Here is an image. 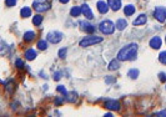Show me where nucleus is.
<instances>
[{"label":"nucleus","mask_w":166,"mask_h":117,"mask_svg":"<svg viewBox=\"0 0 166 117\" xmlns=\"http://www.w3.org/2000/svg\"><path fill=\"white\" fill-rule=\"evenodd\" d=\"M79 26H80V29H81V31H85V33H90V34H92L94 33V26L92 25H90V23L89 21H80L79 23Z\"/></svg>","instance_id":"nucleus-8"},{"label":"nucleus","mask_w":166,"mask_h":117,"mask_svg":"<svg viewBox=\"0 0 166 117\" xmlns=\"http://www.w3.org/2000/svg\"><path fill=\"white\" fill-rule=\"evenodd\" d=\"M33 23H34V25L39 26L41 23H43V16H41V15H35V16L33 18Z\"/></svg>","instance_id":"nucleus-23"},{"label":"nucleus","mask_w":166,"mask_h":117,"mask_svg":"<svg viewBox=\"0 0 166 117\" xmlns=\"http://www.w3.org/2000/svg\"><path fill=\"white\" fill-rule=\"evenodd\" d=\"M5 4L8 6H15L16 5V0H5Z\"/></svg>","instance_id":"nucleus-29"},{"label":"nucleus","mask_w":166,"mask_h":117,"mask_svg":"<svg viewBox=\"0 0 166 117\" xmlns=\"http://www.w3.org/2000/svg\"><path fill=\"white\" fill-rule=\"evenodd\" d=\"M165 40H166V39H165Z\"/></svg>","instance_id":"nucleus-36"},{"label":"nucleus","mask_w":166,"mask_h":117,"mask_svg":"<svg viewBox=\"0 0 166 117\" xmlns=\"http://www.w3.org/2000/svg\"><path fill=\"white\" fill-rule=\"evenodd\" d=\"M154 116H164V117H166V110H162V111H160V112H155Z\"/></svg>","instance_id":"nucleus-32"},{"label":"nucleus","mask_w":166,"mask_h":117,"mask_svg":"<svg viewBox=\"0 0 166 117\" xmlns=\"http://www.w3.org/2000/svg\"><path fill=\"white\" fill-rule=\"evenodd\" d=\"M127 76L130 78H132V80H136L137 76H139V70H136V68H131V70H129Z\"/></svg>","instance_id":"nucleus-20"},{"label":"nucleus","mask_w":166,"mask_h":117,"mask_svg":"<svg viewBox=\"0 0 166 117\" xmlns=\"http://www.w3.org/2000/svg\"><path fill=\"white\" fill-rule=\"evenodd\" d=\"M63 101H64V98L56 97V98H55V105H56V106H58V105H61V103H63Z\"/></svg>","instance_id":"nucleus-33"},{"label":"nucleus","mask_w":166,"mask_h":117,"mask_svg":"<svg viewBox=\"0 0 166 117\" xmlns=\"http://www.w3.org/2000/svg\"><path fill=\"white\" fill-rule=\"evenodd\" d=\"M105 107L107 110H110V111H119L120 107H121V105L116 100H109V101L105 102Z\"/></svg>","instance_id":"nucleus-7"},{"label":"nucleus","mask_w":166,"mask_h":117,"mask_svg":"<svg viewBox=\"0 0 166 117\" xmlns=\"http://www.w3.org/2000/svg\"><path fill=\"white\" fill-rule=\"evenodd\" d=\"M34 39H35V33L33 30H29V31H26V33L24 34V41L29 42V41H33Z\"/></svg>","instance_id":"nucleus-17"},{"label":"nucleus","mask_w":166,"mask_h":117,"mask_svg":"<svg viewBox=\"0 0 166 117\" xmlns=\"http://www.w3.org/2000/svg\"><path fill=\"white\" fill-rule=\"evenodd\" d=\"M76 97H77L76 92H71V93H67L66 95V100H69V102H70V101H71V102H75Z\"/></svg>","instance_id":"nucleus-24"},{"label":"nucleus","mask_w":166,"mask_h":117,"mask_svg":"<svg viewBox=\"0 0 166 117\" xmlns=\"http://www.w3.org/2000/svg\"><path fill=\"white\" fill-rule=\"evenodd\" d=\"M159 60H160V62H161V63L166 65V51L160 52V55H159Z\"/></svg>","instance_id":"nucleus-25"},{"label":"nucleus","mask_w":166,"mask_h":117,"mask_svg":"<svg viewBox=\"0 0 166 117\" xmlns=\"http://www.w3.org/2000/svg\"><path fill=\"white\" fill-rule=\"evenodd\" d=\"M107 5L110 6L111 10L117 11V10L121 8V0H107Z\"/></svg>","instance_id":"nucleus-11"},{"label":"nucleus","mask_w":166,"mask_h":117,"mask_svg":"<svg viewBox=\"0 0 166 117\" xmlns=\"http://www.w3.org/2000/svg\"><path fill=\"white\" fill-rule=\"evenodd\" d=\"M117 68H120V61L115 58V60H111L110 63H109V70L110 71H115Z\"/></svg>","instance_id":"nucleus-14"},{"label":"nucleus","mask_w":166,"mask_h":117,"mask_svg":"<svg viewBox=\"0 0 166 117\" xmlns=\"http://www.w3.org/2000/svg\"><path fill=\"white\" fill-rule=\"evenodd\" d=\"M38 49L39 50H46L48 49V40H40L38 42Z\"/></svg>","instance_id":"nucleus-22"},{"label":"nucleus","mask_w":166,"mask_h":117,"mask_svg":"<svg viewBox=\"0 0 166 117\" xmlns=\"http://www.w3.org/2000/svg\"><path fill=\"white\" fill-rule=\"evenodd\" d=\"M154 16L159 23H164V21L166 20V9L162 8V6L156 8L154 11Z\"/></svg>","instance_id":"nucleus-6"},{"label":"nucleus","mask_w":166,"mask_h":117,"mask_svg":"<svg viewBox=\"0 0 166 117\" xmlns=\"http://www.w3.org/2000/svg\"><path fill=\"white\" fill-rule=\"evenodd\" d=\"M15 66H16L18 68H23L25 66V63H24V61L21 60V58H16V61H15Z\"/></svg>","instance_id":"nucleus-26"},{"label":"nucleus","mask_w":166,"mask_h":117,"mask_svg":"<svg viewBox=\"0 0 166 117\" xmlns=\"http://www.w3.org/2000/svg\"><path fill=\"white\" fill-rule=\"evenodd\" d=\"M66 49H65V47H63V49H60L59 50V57L60 58H65V56H66Z\"/></svg>","instance_id":"nucleus-27"},{"label":"nucleus","mask_w":166,"mask_h":117,"mask_svg":"<svg viewBox=\"0 0 166 117\" xmlns=\"http://www.w3.org/2000/svg\"><path fill=\"white\" fill-rule=\"evenodd\" d=\"M102 41L101 36H96V35H89V36H85L84 39L80 40V46L81 47H87L90 45H95V44H99V42Z\"/></svg>","instance_id":"nucleus-2"},{"label":"nucleus","mask_w":166,"mask_h":117,"mask_svg":"<svg viewBox=\"0 0 166 117\" xmlns=\"http://www.w3.org/2000/svg\"><path fill=\"white\" fill-rule=\"evenodd\" d=\"M63 39V34L59 33V31H50V33L46 35V40L53 42V44H58Z\"/></svg>","instance_id":"nucleus-4"},{"label":"nucleus","mask_w":166,"mask_h":117,"mask_svg":"<svg viewBox=\"0 0 166 117\" xmlns=\"http://www.w3.org/2000/svg\"><path fill=\"white\" fill-rule=\"evenodd\" d=\"M81 11H82V14H84V16H85L86 19H89V20L94 19V14H92L91 9L89 8V5L82 4V5H81Z\"/></svg>","instance_id":"nucleus-10"},{"label":"nucleus","mask_w":166,"mask_h":117,"mask_svg":"<svg viewBox=\"0 0 166 117\" xmlns=\"http://www.w3.org/2000/svg\"><path fill=\"white\" fill-rule=\"evenodd\" d=\"M80 14H82V11H81V8H79V6H74L70 10V15L74 18H77Z\"/></svg>","instance_id":"nucleus-19"},{"label":"nucleus","mask_w":166,"mask_h":117,"mask_svg":"<svg viewBox=\"0 0 166 117\" xmlns=\"http://www.w3.org/2000/svg\"><path fill=\"white\" fill-rule=\"evenodd\" d=\"M116 29L117 30H124V29H125L126 28V26H127V21L125 20V19H119L117 21H116Z\"/></svg>","instance_id":"nucleus-16"},{"label":"nucleus","mask_w":166,"mask_h":117,"mask_svg":"<svg viewBox=\"0 0 166 117\" xmlns=\"http://www.w3.org/2000/svg\"><path fill=\"white\" fill-rule=\"evenodd\" d=\"M105 80H106V83H114V82H115V77H105Z\"/></svg>","instance_id":"nucleus-31"},{"label":"nucleus","mask_w":166,"mask_h":117,"mask_svg":"<svg viewBox=\"0 0 166 117\" xmlns=\"http://www.w3.org/2000/svg\"><path fill=\"white\" fill-rule=\"evenodd\" d=\"M56 90H58L60 93H63L64 96H66V95H67V91H66V88L64 86H58V88H56Z\"/></svg>","instance_id":"nucleus-28"},{"label":"nucleus","mask_w":166,"mask_h":117,"mask_svg":"<svg viewBox=\"0 0 166 117\" xmlns=\"http://www.w3.org/2000/svg\"><path fill=\"white\" fill-rule=\"evenodd\" d=\"M35 57H36V51L34 49H29V50L25 51V58H26V60L31 61Z\"/></svg>","instance_id":"nucleus-15"},{"label":"nucleus","mask_w":166,"mask_h":117,"mask_svg":"<svg viewBox=\"0 0 166 117\" xmlns=\"http://www.w3.org/2000/svg\"><path fill=\"white\" fill-rule=\"evenodd\" d=\"M124 13H125L126 16H131V15L135 13V6H134V5H131V4L126 5V6L124 8Z\"/></svg>","instance_id":"nucleus-18"},{"label":"nucleus","mask_w":166,"mask_h":117,"mask_svg":"<svg viewBox=\"0 0 166 117\" xmlns=\"http://www.w3.org/2000/svg\"><path fill=\"white\" fill-rule=\"evenodd\" d=\"M137 45L136 44H129L126 46H124L122 49L119 51L117 54V60L119 61H127V60H131L136 56L137 54Z\"/></svg>","instance_id":"nucleus-1"},{"label":"nucleus","mask_w":166,"mask_h":117,"mask_svg":"<svg viewBox=\"0 0 166 117\" xmlns=\"http://www.w3.org/2000/svg\"><path fill=\"white\" fill-rule=\"evenodd\" d=\"M59 1H60V3H63V4H66L67 1H69V0H59Z\"/></svg>","instance_id":"nucleus-35"},{"label":"nucleus","mask_w":166,"mask_h":117,"mask_svg":"<svg viewBox=\"0 0 166 117\" xmlns=\"http://www.w3.org/2000/svg\"><path fill=\"white\" fill-rule=\"evenodd\" d=\"M20 15H21L23 18H29L30 15H31V9L30 8H23L21 11H20Z\"/></svg>","instance_id":"nucleus-21"},{"label":"nucleus","mask_w":166,"mask_h":117,"mask_svg":"<svg viewBox=\"0 0 166 117\" xmlns=\"http://www.w3.org/2000/svg\"><path fill=\"white\" fill-rule=\"evenodd\" d=\"M96 6H97V10H99L100 14H106L109 10V5L105 1H97Z\"/></svg>","instance_id":"nucleus-12"},{"label":"nucleus","mask_w":166,"mask_h":117,"mask_svg":"<svg viewBox=\"0 0 166 117\" xmlns=\"http://www.w3.org/2000/svg\"><path fill=\"white\" fill-rule=\"evenodd\" d=\"M159 78H160V81L161 82H166V75L164 72H160L159 73Z\"/></svg>","instance_id":"nucleus-30"},{"label":"nucleus","mask_w":166,"mask_h":117,"mask_svg":"<svg viewBox=\"0 0 166 117\" xmlns=\"http://www.w3.org/2000/svg\"><path fill=\"white\" fill-rule=\"evenodd\" d=\"M60 77H61V72L58 71V72H56L55 75H54V80H55V81H59V78H60Z\"/></svg>","instance_id":"nucleus-34"},{"label":"nucleus","mask_w":166,"mask_h":117,"mask_svg":"<svg viewBox=\"0 0 166 117\" xmlns=\"http://www.w3.org/2000/svg\"><path fill=\"white\" fill-rule=\"evenodd\" d=\"M99 29H100V31H101L102 34L109 35V34H112L114 33L115 25H114V23H112L111 20H104V21H101V23H100Z\"/></svg>","instance_id":"nucleus-3"},{"label":"nucleus","mask_w":166,"mask_h":117,"mask_svg":"<svg viewBox=\"0 0 166 117\" xmlns=\"http://www.w3.org/2000/svg\"><path fill=\"white\" fill-rule=\"evenodd\" d=\"M149 44H150V47H152V49L157 50V49H160V47H161L162 40H161V38H160V36H154V38L150 40Z\"/></svg>","instance_id":"nucleus-9"},{"label":"nucleus","mask_w":166,"mask_h":117,"mask_svg":"<svg viewBox=\"0 0 166 117\" xmlns=\"http://www.w3.org/2000/svg\"><path fill=\"white\" fill-rule=\"evenodd\" d=\"M146 21H147V18H146V15L145 14H141V15H139V16L134 20V25L135 26H137V25H144V24H146Z\"/></svg>","instance_id":"nucleus-13"},{"label":"nucleus","mask_w":166,"mask_h":117,"mask_svg":"<svg viewBox=\"0 0 166 117\" xmlns=\"http://www.w3.org/2000/svg\"><path fill=\"white\" fill-rule=\"evenodd\" d=\"M51 6V4L46 3V0H43V1H34L33 3V8L36 10V11H46V10H49Z\"/></svg>","instance_id":"nucleus-5"}]
</instances>
